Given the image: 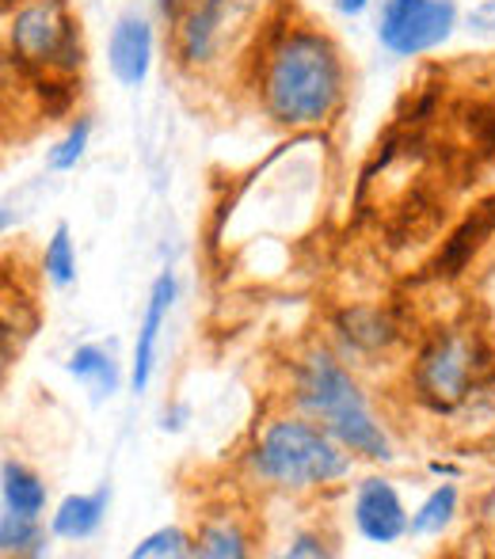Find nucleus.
<instances>
[{"label": "nucleus", "instance_id": "f257e3e1", "mask_svg": "<svg viewBox=\"0 0 495 559\" xmlns=\"http://www.w3.org/2000/svg\"><path fill=\"white\" fill-rule=\"evenodd\" d=\"M256 96L263 115L286 130H313L340 115L347 61L317 23L282 20L256 53Z\"/></svg>", "mask_w": 495, "mask_h": 559}, {"label": "nucleus", "instance_id": "f03ea898", "mask_svg": "<svg viewBox=\"0 0 495 559\" xmlns=\"http://www.w3.org/2000/svg\"><path fill=\"white\" fill-rule=\"evenodd\" d=\"M294 400L347 453L366 456V461H389L392 456L389 438L377 427L363 389L328 350H313L309 358L294 366Z\"/></svg>", "mask_w": 495, "mask_h": 559}, {"label": "nucleus", "instance_id": "7ed1b4c3", "mask_svg": "<svg viewBox=\"0 0 495 559\" xmlns=\"http://www.w3.org/2000/svg\"><path fill=\"white\" fill-rule=\"evenodd\" d=\"M251 468L282 491H309L347 476L351 453L309 415H282L263 427L251 449Z\"/></svg>", "mask_w": 495, "mask_h": 559}, {"label": "nucleus", "instance_id": "20e7f679", "mask_svg": "<svg viewBox=\"0 0 495 559\" xmlns=\"http://www.w3.org/2000/svg\"><path fill=\"white\" fill-rule=\"evenodd\" d=\"M4 58L27 81H73L84 66V38L69 0H23L8 8Z\"/></svg>", "mask_w": 495, "mask_h": 559}, {"label": "nucleus", "instance_id": "39448f33", "mask_svg": "<svg viewBox=\"0 0 495 559\" xmlns=\"http://www.w3.org/2000/svg\"><path fill=\"white\" fill-rule=\"evenodd\" d=\"M492 369V346L476 328L453 324L438 328L423 343L420 358L412 369L415 400L427 404L431 412H453L476 392L484 373Z\"/></svg>", "mask_w": 495, "mask_h": 559}, {"label": "nucleus", "instance_id": "423d86ee", "mask_svg": "<svg viewBox=\"0 0 495 559\" xmlns=\"http://www.w3.org/2000/svg\"><path fill=\"white\" fill-rule=\"evenodd\" d=\"M453 31H458L453 0H381L377 43L392 58H423L450 43Z\"/></svg>", "mask_w": 495, "mask_h": 559}, {"label": "nucleus", "instance_id": "0eeeda50", "mask_svg": "<svg viewBox=\"0 0 495 559\" xmlns=\"http://www.w3.org/2000/svg\"><path fill=\"white\" fill-rule=\"evenodd\" d=\"M408 522L412 518L389 479L370 476L355 487V525L370 545H397L408 537Z\"/></svg>", "mask_w": 495, "mask_h": 559}, {"label": "nucleus", "instance_id": "6e6552de", "mask_svg": "<svg viewBox=\"0 0 495 559\" xmlns=\"http://www.w3.org/2000/svg\"><path fill=\"white\" fill-rule=\"evenodd\" d=\"M153 23L138 12L119 15V23L111 27V38H107V66H111L115 81L122 88H141L149 81V69H153Z\"/></svg>", "mask_w": 495, "mask_h": 559}, {"label": "nucleus", "instance_id": "1a4fd4ad", "mask_svg": "<svg viewBox=\"0 0 495 559\" xmlns=\"http://www.w3.org/2000/svg\"><path fill=\"white\" fill-rule=\"evenodd\" d=\"M233 0H187L176 20V53L184 66H207L222 43Z\"/></svg>", "mask_w": 495, "mask_h": 559}, {"label": "nucleus", "instance_id": "9d476101", "mask_svg": "<svg viewBox=\"0 0 495 559\" xmlns=\"http://www.w3.org/2000/svg\"><path fill=\"white\" fill-rule=\"evenodd\" d=\"M176 301V278L168 271L156 274L153 289H149L145 301V317H141L138 328V343H133V366H130V384L133 392H145L149 381H153V366H156V343H161L164 320H168V309Z\"/></svg>", "mask_w": 495, "mask_h": 559}, {"label": "nucleus", "instance_id": "9b49d317", "mask_svg": "<svg viewBox=\"0 0 495 559\" xmlns=\"http://www.w3.org/2000/svg\"><path fill=\"white\" fill-rule=\"evenodd\" d=\"M492 236H495V199L476 206L465 222L453 228L450 240L443 243V251H438L435 263H431V278H458Z\"/></svg>", "mask_w": 495, "mask_h": 559}, {"label": "nucleus", "instance_id": "f8f14e48", "mask_svg": "<svg viewBox=\"0 0 495 559\" xmlns=\"http://www.w3.org/2000/svg\"><path fill=\"white\" fill-rule=\"evenodd\" d=\"M66 369L76 384H84V389L92 392L96 404H104L107 396L119 392V361H115V354L107 350V346H99V343L76 346V350L69 354Z\"/></svg>", "mask_w": 495, "mask_h": 559}, {"label": "nucleus", "instance_id": "ddd939ff", "mask_svg": "<svg viewBox=\"0 0 495 559\" xmlns=\"http://www.w3.org/2000/svg\"><path fill=\"white\" fill-rule=\"evenodd\" d=\"M104 514H107V487L92 495H69L61 499V507L54 510L50 518V533L61 540H84L104 525Z\"/></svg>", "mask_w": 495, "mask_h": 559}, {"label": "nucleus", "instance_id": "4468645a", "mask_svg": "<svg viewBox=\"0 0 495 559\" xmlns=\"http://www.w3.org/2000/svg\"><path fill=\"white\" fill-rule=\"evenodd\" d=\"M0 495H4V510L27 518H43L46 510V484L27 468V464L12 461L8 456L4 468H0Z\"/></svg>", "mask_w": 495, "mask_h": 559}, {"label": "nucleus", "instance_id": "2eb2a0df", "mask_svg": "<svg viewBox=\"0 0 495 559\" xmlns=\"http://www.w3.org/2000/svg\"><path fill=\"white\" fill-rule=\"evenodd\" d=\"M251 552V537L237 518H207L202 530L195 533V556L202 559H245Z\"/></svg>", "mask_w": 495, "mask_h": 559}, {"label": "nucleus", "instance_id": "dca6fc26", "mask_svg": "<svg viewBox=\"0 0 495 559\" xmlns=\"http://www.w3.org/2000/svg\"><path fill=\"white\" fill-rule=\"evenodd\" d=\"M340 335L358 350H385L397 338V328L377 309H351L340 317Z\"/></svg>", "mask_w": 495, "mask_h": 559}, {"label": "nucleus", "instance_id": "f3484780", "mask_svg": "<svg viewBox=\"0 0 495 559\" xmlns=\"http://www.w3.org/2000/svg\"><path fill=\"white\" fill-rule=\"evenodd\" d=\"M453 514H458V487L438 484L435 491L423 499V507L412 514L408 533H412V537H435V533H443L446 525L453 522Z\"/></svg>", "mask_w": 495, "mask_h": 559}, {"label": "nucleus", "instance_id": "a211bd4d", "mask_svg": "<svg viewBox=\"0 0 495 559\" xmlns=\"http://www.w3.org/2000/svg\"><path fill=\"white\" fill-rule=\"evenodd\" d=\"M46 545L43 530H38V518L15 514V510H4L0 514V552L4 556H38Z\"/></svg>", "mask_w": 495, "mask_h": 559}, {"label": "nucleus", "instance_id": "6ab92c4d", "mask_svg": "<svg viewBox=\"0 0 495 559\" xmlns=\"http://www.w3.org/2000/svg\"><path fill=\"white\" fill-rule=\"evenodd\" d=\"M179 556H195V537H187L179 525H164V530L149 533L130 552V559H179Z\"/></svg>", "mask_w": 495, "mask_h": 559}, {"label": "nucleus", "instance_id": "aec40b11", "mask_svg": "<svg viewBox=\"0 0 495 559\" xmlns=\"http://www.w3.org/2000/svg\"><path fill=\"white\" fill-rule=\"evenodd\" d=\"M43 274L54 282V286H69L76 278V251H73V240H69V228L58 225L43 251Z\"/></svg>", "mask_w": 495, "mask_h": 559}, {"label": "nucleus", "instance_id": "412c9836", "mask_svg": "<svg viewBox=\"0 0 495 559\" xmlns=\"http://www.w3.org/2000/svg\"><path fill=\"white\" fill-rule=\"evenodd\" d=\"M89 141H92V122L81 115L66 130V138H61L58 145H54L50 153H46V164H50V171H73L76 164H81V156H84V148H89Z\"/></svg>", "mask_w": 495, "mask_h": 559}, {"label": "nucleus", "instance_id": "4be33fe9", "mask_svg": "<svg viewBox=\"0 0 495 559\" xmlns=\"http://www.w3.org/2000/svg\"><path fill=\"white\" fill-rule=\"evenodd\" d=\"M286 556H294V559H302V556H313V559H325V556H332L325 548V540L320 537H297L294 545L286 548Z\"/></svg>", "mask_w": 495, "mask_h": 559}, {"label": "nucleus", "instance_id": "5701e85b", "mask_svg": "<svg viewBox=\"0 0 495 559\" xmlns=\"http://www.w3.org/2000/svg\"><path fill=\"white\" fill-rule=\"evenodd\" d=\"M335 8H340L343 15H363L366 8H370V0H335Z\"/></svg>", "mask_w": 495, "mask_h": 559}, {"label": "nucleus", "instance_id": "b1692460", "mask_svg": "<svg viewBox=\"0 0 495 559\" xmlns=\"http://www.w3.org/2000/svg\"><path fill=\"white\" fill-rule=\"evenodd\" d=\"M15 4H23V0H0V8H4V12H8V8H15Z\"/></svg>", "mask_w": 495, "mask_h": 559}]
</instances>
